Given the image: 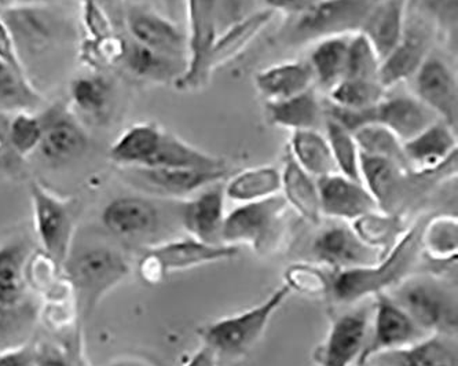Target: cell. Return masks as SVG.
<instances>
[{"label": "cell", "mask_w": 458, "mask_h": 366, "mask_svg": "<svg viewBox=\"0 0 458 366\" xmlns=\"http://www.w3.org/2000/svg\"><path fill=\"white\" fill-rule=\"evenodd\" d=\"M406 24V0H383L370 7L360 32L381 61L395 48Z\"/></svg>", "instance_id": "484cf974"}, {"label": "cell", "mask_w": 458, "mask_h": 366, "mask_svg": "<svg viewBox=\"0 0 458 366\" xmlns=\"http://www.w3.org/2000/svg\"><path fill=\"white\" fill-rule=\"evenodd\" d=\"M274 15L276 12L267 7L260 9L250 17L245 18L244 21L233 25L217 36L209 57V71L219 68L237 57L238 54H242L256 39V36L273 21Z\"/></svg>", "instance_id": "836d02e7"}, {"label": "cell", "mask_w": 458, "mask_h": 366, "mask_svg": "<svg viewBox=\"0 0 458 366\" xmlns=\"http://www.w3.org/2000/svg\"><path fill=\"white\" fill-rule=\"evenodd\" d=\"M42 122L40 157L46 163L60 167L75 161L86 153L89 135L83 123L73 115L69 106L55 104L39 114Z\"/></svg>", "instance_id": "30bf717a"}, {"label": "cell", "mask_w": 458, "mask_h": 366, "mask_svg": "<svg viewBox=\"0 0 458 366\" xmlns=\"http://www.w3.org/2000/svg\"><path fill=\"white\" fill-rule=\"evenodd\" d=\"M130 75L138 81L153 84H173L175 86L186 71L188 61L170 57L145 47L134 40H125L124 55L122 60Z\"/></svg>", "instance_id": "d4e9b609"}, {"label": "cell", "mask_w": 458, "mask_h": 366, "mask_svg": "<svg viewBox=\"0 0 458 366\" xmlns=\"http://www.w3.org/2000/svg\"><path fill=\"white\" fill-rule=\"evenodd\" d=\"M322 215L340 219L357 221L365 215L380 211L376 200L360 182L352 181L342 174L317 179Z\"/></svg>", "instance_id": "e0dca14e"}, {"label": "cell", "mask_w": 458, "mask_h": 366, "mask_svg": "<svg viewBox=\"0 0 458 366\" xmlns=\"http://www.w3.org/2000/svg\"><path fill=\"white\" fill-rule=\"evenodd\" d=\"M311 255L321 265L343 271L377 265L386 253L363 242L352 226L334 224L314 237Z\"/></svg>", "instance_id": "7c38bea8"}, {"label": "cell", "mask_w": 458, "mask_h": 366, "mask_svg": "<svg viewBox=\"0 0 458 366\" xmlns=\"http://www.w3.org/2000/svg\"><path fill=\"white\" fill-rule=\"evenodd\" d=\"M225 199V188L215 183L182 204L179 217L191 237L209 245H225L221 240Z\"/></svg>", "instance_id": "d6986e66"}, {"label": "cell", "mask_w": 458, "mask_h": 366, "mask_svg": "<svg viewBox=\"0 0 458 366\" xmlns=\"http://www.w3.org/2000/svg\"><path fill=\"white\" fill-rule=\"evenodd\" d=\"M281 192V171L273 166L248 168L238 173L225 186V196L237 203H252Z\"/></svg>", "instance_id": "f35d334b"}, {"label": "cell", "mask_w": 458, "mask_h": 366, "mask_svg": "<svg viewBox=\"0 0 458 366\" xmlns=\"http://www.w3.org/2000/svg\"><path fill=\"white\" fill-rule=\"evenodd\" d=\"M370 7L369 0H321L291 17L292 22L283 30L280 39L286 46H303L360 32Z\"/></svg>", "instance_id": "5b68a950"}, {"label": "cell", "mask_w": 458, "mask_h": 366, "mask_svg": "<svg viewBox=\"0 0 458 366\" xmlns=\"http://www.w3.org/2000/svg\"><path fill=\"white\" fill-rule=\"evenodd\" d=\"M350 36H334L317 42L310 54L309 65L314 81L325 91H331L344 79Z\"/></svg>", "instance_id": "8d00e7d4"}, {"label": "cell", "mask_w": 458, "mask_h": 366, "mask_svg": "<svg viewBox=\"0 0 458 366\" xmlns=\"http://www.w3.org/2000/svg\"><path fill=\"white\" fill-rule=\"evenodd\" d=\"M226 171L181 170L165 167L122 168V175L135 188L163 197H186L215 185Z\"/></svg>", "instance_id": "4fadbf2b"}, {"label": "cell", "mask_w": 458, "mask_h": 366, "mask_svg": "<svg viewBox=\"0 0 458 366\" xmlns=\"http://www.w3.org/2000/svg\"><path fill=\"white\" fill-rule=\"evenodd\" d=\"M163 132L153 122L135 123L114 140L107 157L120 168L145 167L157 150Z\"/></svg>", "instance_id": "4dcf8cb0"}, {"label": "cell", "mask_w": 458, "mask_h": 366, "mask_svg": "<svg viewBox=\"0 0 458 366\" xmlns=\"http://www.w3.org/2000/svg\"><path fill=\"white\" fill-rule=\"evenodd\" d=\"M0 61L9 64L10 66L18 69V71H24L21 63H20V58H18L12 33H10L9 27L2 17H0Z\"/></svg>", "instance_id": "db71d44e"}, {"label": "cell", "mask_w": 458, "mask_h": 366, "mask_svg": "<svg viewBox=\"0 0 458 366\" xmlns=\"http://www.w3.org/2000/svg\"><path fill=\"white\" fill-rule=\"evenodd\" d=\"M388 296L423 332L442 334L455 329V309H453L452 299L434 281L406 278Z\"/></svg>", "instance_id": "9c48e42d"}, {"label": "cell", "mask_w": 458, "mask_h": 366, "mask_svg": "<svg viewBox=\"0 0 458 366\" xmlns=\"http://www.w3.org/2000/svg\"><path fill=\"white\" fill-rule=\"evenodd\" d=\"M221 363V358L211 347L204 345L201 349L197 350L191 358H189L188 362L183 366H219Z\"/></svg>", "instance_id": "6f0895ef"}, {"label": "cell", "mask_w": 458, "mask_h": 366, "mask_svg": "<svg viewBox=\"0 0 458 366\" xmlns=\"http://www.w3.org/2000/svg\"><path fill=\"white\" fill-rule=\"evenodd\" d=\"M266 112L271 124L289 132L319 130L325 123L324 104L316 89L277 102H266Z\"/></svg>", "instance_id": "f546056e"}, {"label": "cell", "mask_w": 458, "mask_h": 366, "mask_svg": "<svg viewBox=\"0 0 458 366\" xmlns=\"http://www.w3.org/2000/svg\"><path fill=\"white\" fill-rule=\"evenodd\" d=\"M72 345L43 343L38 345L35 347V366H87L78 347Z\"/></svg>", "instance_id": "816d5d0a"}, {"label": "cell", "mask_w": 458, "mask_h": 366, "mask_svg": "<svg viewBox=\"0 0 458 366\" xmlns=\"http://www.w3.org/2000/svg\"><path fill=\"white\" fill-rule=\"evenodd\" d=\"M324 125L327 132L325 137L331 148L337 171L342 175L362 183L360 174V152L354 134L327 117H325Z\"/></svg>", "instance_id": "60d3db41"}, {"label": "cell", "mask_w": 458, "mask_h": 366, "mask_svg": "<svg viewBox=\"0 0 458 366\" xmlns=\"http://www.w3.org/2000/svg\"><path fill=\"white\" fill-rule=\"evenodd\" d=\"M237 253L238 247L209 245L189 237L149 248L143 252L138 270L143 280L156 284L173 271L232 260Z\"/></svg>", "instance_id": "ba28073f"}, {"label": "cell", "mask_w": 458, "mask_h": 366, "mask_svg": "<svg viewBox=\"0 0 458 366\" xmlns=\"http://www.w3.org/2000/svg\"><path fill=\"white\" fill-rule=\"evenodd\" d=\"M288 203L284 196L242 204L225 217L222 244L250 245L256 252H267L277 245L285 227Z\"/></svg>", "instance_id": "8992f818"}, {"label": "cell", "mask_w": 458, "mask_h": 366, "mask_svg": "<svg viewBox=\"0 0 458 366\" xmlns=\"http://www.w3.org/2000/svg\"><path fill=\"white\" fill-rule=\"evenodd\" d=\"M386 91L378 81L343 79L327 93V102L347 109H370L386 98Z\"/></svg>", "instance_id": "b9f144b4"}, {"label": "cell", "mask_w": 458, "mask_h": 366, "mask_svg": "<svg viewBox=\"0 0 458 366\" xmlns=\"http://www.w3.org/2000/svg\"><path fill=\"white\" fill-rule=\"evenodd\" d=\"M38 314V306L27 299L0 301V353L28 345Z\"/></svg>", "instance_id": "74e56055"}, {"label": "cell", "mask_w": 458, "mask_h": 366, "mask_svg": "<svg viewBox=\"0 0 458 366\" xmlns=\"http://www.w3.org/2000/svg\"><path fill=\"white\" fill-rule=\"evenodd\" d=\"M14 40L24 71L35 61L60 50L75 36L68 18L40 4H15L0 10Z\"/></svg>", "instance_id": "7a4b0ae2"}, {"label": "cell", "mask_w": 458, "mask_h": 366, "mask_svg": "<svg viewBox=\"0 0 458 366\" xmlns=\"http://www.w3.org/2000/svg\"><path fill=\"white\" fill-rule=\"evenodd\" d=\"M188 65L175 84L178 89H197L208 81L209 57L217 38L214 0H188Z\"/></svg>", "instance_id": "8fae6325"}, {"label": "cell", "mask_w": 458, "mask_h": 366, "mask_svg": "<svg viewBox=\"0 0 458 366\" xmlns=\"http://www.w3.org/2000/svg\"><path fill=\"white\" fill-rule=\"evenodd\" d=\"M352 229L357 232L360 239L372 247L378 248L387 255V244H390L396 230H399V224L396 217H390L386 212H372L354 221Z\"/></svg>", "instance_id": "7dc6e473"}, {"label": "cell", "mask_w": 458, "mask_h": 366, "mask_svg": "<svg viewBox=\"0 0 458 366\" xmlns=\"http://www.w3.org/2000/svg\"><path fill=\"white\" fill-rule=\"evenodd\" d=\"M314 75L309 63L286 61L268 66L256 75V89L266 102H277L313 89Z\"/></svg>", "instance_id": "f1b7e54d"}, {"label": "cell", "mask_w": 458, "mask_h": 366, "mask_svg": "<svg viewBox=\"0 0 458 366\" xmlns=\"http://www.w3.org/2000/svg\"><path fill=\"white\" fill-rule=\"evenodd\" d=\"M42 132L39 115L32 112L14 114L6 125L7 145L18 157H28L39 149Z\"/></svg>", "instance_id": "f6af8a7d"}, {"label": "cell", "mask_w": 458, "mask_h": 366, "mask_svg": "<svg viewBox=\"0 0 458 366\" xmlns=\"http://www.w3.org/2000/svg\"><path fill=\"white\" fill-rule=\"evenodd\" d=\"M83 10L84 27L89 32V39H98L114 33L106 13L99 7L96 0H84Z\"/></svg>", "instance_id": "f5cc1de1"}, {"label": "cell", "mask_w": 458, "mask_h": 366, "mask_svg": "<svg viewBox=\"0 0 458 366\" xmlns=\"http://www.w3.org/2000/svg\"><path fill=\"white\" fill-rule=\"evenodd\" d=\"M372 366H457L454 345L442 334L424 337L405 349L378 353L363 363Z\"/></svg>", "instance_id": "83f0119b"}, {"label": "cell", "mask_w": 458, "mask_h": 366, "mask_svg": "<svg viewBox=\"0 0 458 366\" xmlns=\"http://www.w3.org/2000/svg\"><path fill=\"white\" fill-rule=\"evenodd\" d=\"M125 27L134 42L170 57L188 61V38L168 18L143 4H131L125 12Z\"/></svg>", "instance_id": "5bb4252c"}, {"label": "cell", "mask_w": 458, "mask_h": 366, "mask_svg": "<svg viewBox=\"0 0 458 366\" xmlns=\"http://www.w3.org/2000/svg\"><path fill=\"white\" fill-rule=\"evenodd\" d=\"M6 124L4 125V127H0V153H2V150L4 149V146L7 145V140H6Z\"/></svg>", "instance_id": "680465c9"}, {"label": "cell", "mask_w": 458, "mask_h": 366, "mask_svg": "<svg viewBox=\"0 0 458 366\" xmlns=\"http://www.w3.org/2000/svg\"><path fill=\"white\" fill-rule=\"evenodd\" d=\"M457 150L455 132L446 123L437 120L431 127L403 142L409 171L417 175H429L452 160Z\"/></svg>", "instance_id": "44dd1931"}, {"label": "cell", "mask_w": 458, "mask_h": 366, "mask_svg": "<svg viewBox=\"0 0 458 366\" xmlns=\"http://www.w3.org/2000/svg\"><path fill=\"white\" fill-rule=\"evenodd\" d=\"M124 50L125 39L111 33L98 39H87L81 46V60L94 69L107 68L122 63Z\"/></svg>", "instance_id": "c3c4849f"}, {"label": "cell", "mask_w": 458, "mask_h": 366, "mask_svg": "<svg viewBox=\"0 0 458 366\" xmlns=\"http://www.w3.org/2000/svg\"><path fill=\"white\" fill-rule=\"evenodd\" d=\"M431 32L424 24H405L401 40L387 57L381 61L378 81L388 89L413 78L429 55Z\"/></svg>", "instance_id": "ac0fdd59"}, {"label": "cell", "mask_w": 458, "mask_h": 366, "mask_svg": "<svg viewBox=\"0 0 458 366\" xmlns=\"http://www.w3.org/2000/svg\"><path fill=\"white\" fill-rule=\"evenodd\" d=\"M64 268L81 324L91 319L104 296L130 274L124 256L106 245H93L79 253L71 252Z\"/></svg>", "instance_id": "6da1fadb"}, {"label": "cell", "mask_w": 458, "mask_h": 366, "mask_svg": "<svg viewBox=\"0 0 458 366\" xmlns=\"http://www.w3.org/2000/svg\"><path fill=\"white\" fill-rule=\"evenodd\" d=\"M381 60L365 36L354 33L348 42L344 79L378 81Z\"/></svg>", "instance_id": "bcb514c9"}, {"label": "cell", "mask_w": 458, "mask_h": 366, "mask_svg": "<svg viewBox=\"0 0 458 366\" xmlns=\"http://www.w3.org/2000/svg\"><path fill=\"white\" fill-rule=\"evenodd\" d=\"M145 167L181 168L196 171H226L224 158L197 149L191 143L164 130L153 157Z\"/></svg>", "instance_id": "1f68e13d"}, {"label": "cell", "mask_w": 458, "mask_h": 366, "mask_svg": "<svg viewBox=\"0 0 458 366\" xmlns=\"http://www.w3.org/2000/svg\"><path fill=\"white\" fill-rule=\"evenodd\" d=\"M30 260V243L18 240L0 247V301L14 302L24 298Z\"/></svg>", "instance_id": "ab89813d"}, {"label": "cell", "mask_w": 458, "mask_h": 366, "mask_svg": "<svg viewBox=\"0 0 458 366\" xmlns=\"http://www.w3.org/2000/svg\"><path fill=\"white\" fill-rule=\"evenodd\" d=\"M36 234L48 260L63 268L72 252L76 230L75 209L71 200L54 194L38 181L30 183Z\"/></svg>", "instance_id": "52a82bcc"}, {"label": "cell", "mask_w": 458, "mask_h": 366, "mask_svg": "<svg viewBox=\"0 0 458 366\" xmlns=\"http://www.w3.org/2000/svg\"><path fill=\"white\" fill-rule=\"evenodd\" d=\"M368 314L352 311L340 316L332 325L324 345L317 353L319 366H350L365 349Z\"/></svg>", "instance_id": "7402d4cb"}, {"label": "cell", "mask_w": 458, "mask_h": 366, "mask_svg": "<svg viewBox=\"0 0 458 366\" xmlns=\"http://www.w3.org/2000/svg\"><path fill=\"white\" fill-rule=\"evenodd\" d=\"M457 221L452 217H434L421 227L420 242L429 256L437 260H450L457 255Z\"/></svg>", "instance_id": "ee69618b"}, {"label": "cell", "mask_w": 458, "mask_h": 366, "mask_svg": "<svg viewBox=\"0 0 458 366\" xmlns=\"http://www.w3.org/2000/svg\"><path fill=\"white\" fill-rule=\"evenodd\" d=\"M45 105L42 94L36 89L24 71H18L9 64L0 61V112L20 114L42 109Z\"/></svg>", "instance_id": "d590c367"}, {"label": "cell", "mask_w": 458, "mask_h": 366, "mask_svg": "<svg viewBox=\"0 0 458 366\" xmlns=\"http://www.w3.org/2000/svg\"><path fill=\"white\" fill-rule=\"evenodd\" d=\"M289 152L299 167L313 178H324L339 173L327 137L319 130L292 132Z\"/></svg>", "instance_id": "e575fe53"}, {"label": "cell", "mask_w": 458, "mask_h": 366, "mask_svg": "<svg viewBox=\"0 0 458 366\" xmlns=\"http://www.w3.org/2000/svg\"><path fill=\"white\" fill-rule=\"evenodd\" d=\"M413 319L387 295L378 294L376 303L375 334L372 342L360 357L362 366L368 358L378 353L405 349L426 337Z\"/></svg>", "instance_id": "2e32d148"}, {"label": "cell", "mask_w": 458, "mask_h": 366, "mask_svg": "<svg viewBox=\"0 0 458 366\" xmlns=\"http://www.w3.org/2000/svg\"><path fill=\"white\" fill-rule=\"evenodd\" d=\"M114 89L111 81L101 73L81 75L69 86V109L79 120L102 124L109 117Z\"/></svg>", "instance_id": "4316f807"}, {"label": "cell", "mask_w": 458, "mask_h": 366, "mask_svg": "<svg viewBox=\"0 0 458 366\" xmlns=\"http://www.w3.org/2000/svg\"><path fill=\"white\" fill-rule=\"evenodd\" d=\"M291 294V288L285 284L258 306L208 325L201 331L204 345L211 347L221 360L248 354Z\"/></svg>", "instance_id": "277c9868"}, {"label": "cell", "mask_w": 458, "mask_h": 366, "mask_svg": "<svg viewBox=\"0 0 458 366\" xmlns=\"http://www.w3.org/2000/svg\"><path fill=\"white\" fill-rule=\"evenodd\" d=\"M360 174L380 211L393 212L405 194L409 171L390 158L360 153Z\"/></svg>", "instance_id": "603a6c76"}, {"label": "cell", "mask_w": 458, "mask_h": 366, "mask_svg": "<svg viewBox=\"0 0 458 366\" xmlns=\"http://www.w3.org/2000/svg\"><path fill=\"white\" fill-rule=\"evenodd\" d=\"M0 366H35V347L25 345L0 353Z\"/></svg>", "instance_id": "11a10c76"}, {"label": "cell", "mask_w": 458, "mask_h": 366, "mask_svg": "<svg viewBox=\"0 0 458 366\" xmlns=\"http://www.w3.org/2000/svg\"><path fill=\"white\" fill-rule=\"evenodd\" d=\"M281 191L288 206L311 224L321 222L322 212L317 179L299 167L291 156L281 171Z\"/></svg>", "instance_id": "d6a6232c"}, {"label": "cell", "mask_w": 458, "mask_h": 366, "mask_svg": "<svg viewBox=\"0 0 458 366\" xmlns=\"http://www.w3.org/2000/svg\"><path fill=\"white\" fill-rule=\"evenodd\" d=\"M413 79L414 96L457 132L458 84L452 68L441 58L428 55Z\"/></svg>", "instance_id": "9a60e30c"}, {"label": "cell", "mask_w": 458, "mask_h": 366, "mask_svg": "<svg viewBox=\"0 0 458 366\" xmlns=\"http://www.w3.org/2000/svg\"><path fill=\"white\" fill-rule=\"evenodd\" d=\"M263 2H265L267 9L273 10L276 13H285L289 17H293V15L306 12V10L313 7L314 4H318L321 0H263Z\"/></svg>", "instance_id": "9f6ffc18"}, {"label": "cell", "mask_w": 458, "mask_h": 366, "mask_svg": "<svg viewBox=\"0 0 458 366\" xmlns=\"http://www.w3.org/2000/svg\"><path fill=\"white\" fill-rule=\"evenodd\" d=\"M421 227L416 225L403 234L401 242L388 251L377 265L370 268H352L337 271L332 277L331 295L343 303H352L369 295L383 294L391 286L398 285L399 281L408 276L416 263L421 242Z\"/></svg>", "instance_id": "3957f363"}, {"label": "cell", "mask_w": 458, "mask_h": 366, "mask_svg": "<svg viewBox=\"0 0 458 366\" xmlns=\"http://www.w3.org/2000/svg\"><path fill=\"white\" fill-rule=\"evenodd\" d=\"M263 0H214L217 36L259 12Z\"/></svg>", "instance_id": "f907efd6"}, {"label": "cell", "mask_w": 458, "mask_h": 366, "mask_svg": "<svg viewBox=\"0 0 458 366\" xmlns=\"http://www.w3.org/2000/svg\"><path fill=\"white\" fill-rule=\"evenodd\" d=\"M101 221L107 232L120 239H140L158 229L160 212L143 197H117L105 206Z\"/></svg>", "instance_id": "ffe728a7"}, {"label": "cell", "mask_w": 458, "mask_h": 366, "mask_svg": "<svg viewBox=\"0 0 458 366\" xmlns=\"http://www.w3.org/2000/svg\"><path fill=\"white\" fill-rule=\"evenodd\" d=\"M354 138L360 152L363 155L390 158L409 171L405 153H403V143L387 128L377 123H372L355 132Z\"/></svg>", "instance_id": "7bdbcfd3"}, {"label": "cell", "mask_w": 458, "mask_h": 366, "mask_svg": "<svg viewBox=\"0 0 458 366\" xmlns=\"http://www.w3.org/2000/svg\"><path fill=\"white\" fill-rule=\"evenodd\" d=\"M286 285L304 295L322 296L331 294L332 277L322 268L310 265H293L286 270Z\"/></svg>", "instance_id": "681fc988"}, {"label": "cell", "mask_w": 458, "mask_h": 366, "mask_svg": "<svg viewBox=\"0 0 458 366\" xmlns=\"http://www.w3.org/2000/svg\"><path fill=\"white\" fill-rule=\"evenodd\" d=\"M439 117L416 96L383 98L376 106L375 123L387 128L402 143L423 132Z\"/></svg>", "instance_id": "cb8c5ba5"}]
</instances>
